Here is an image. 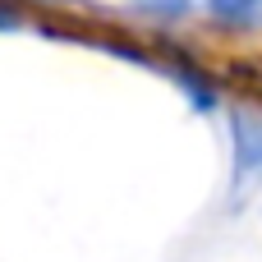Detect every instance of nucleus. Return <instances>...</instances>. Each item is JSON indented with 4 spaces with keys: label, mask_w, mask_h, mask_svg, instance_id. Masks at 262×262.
<instances>
[{
    "label": "nucleus",
    "mask_w": 262,
    "mask_h": 262,
    "mask_svg": "<svg viewBox=\"0 0 262 262\" xmlns=\"http://www.w3.org/2000/svg\"><path fill=\"white\" fill-rule=\"evenodd\" d=\"M230 138H235V161L239 170H262V120L258 115H235L230 120Z\"/></svg>",
    "instance_id": "obj_1"
},
{
    "label": "nucleus",
    "mask_w": 262,
    "mask_h": 262,
    "mask_svg": "<svg viewBox=\"0 0 262 262\" xmlns=\"http://www.w3.org/2000/svg\"><path fill=\"white\" fill-rule=\"evenodd\" d=\"M129 5L143 14H157V18H180V14H189L193 0H129Z\"/></svg>",
    "instance_id": "obj_2"
},
{
    "label": "nucleus",
    "mask_w": 262,
    "mask_h": 262,
    "mask_svg": "<svg viewBox=\"0 0 262 262\" xmlns=\"http://www.w3.org/2000/svg\"><path fill=\"white\" fill-rule=\"evenodd\" d=\"M207 5H212V14H221V18H249L262 0H207Z\"/></svg>",
    "instance_id": "obj_3"
},
{
    "label": "nucleus",
    "mask_w": 262,
    "mask_h": 262,
    "mask_svg": "<svg viewBox=\"0 0 262 262\" xmlns=\"http://www.w3.org/2000/svg\"><path fill=\"white\" fill-rule=\"evenodd\" d=\"M0 28H9V18H5V14H0Z\"/></svg>",
    "instance_id": "obj_4"
}]
</instances>
